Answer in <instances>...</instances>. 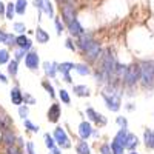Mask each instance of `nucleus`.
<instances>
[{"label":"nucleus","instance_id":"30","mask_svg":"<svg viewBox=\"0 0 154 154\" xmlns=\"http://www.w3.org/2000/svg\"><path fill=\"white\" fill-rule=\"evenodd\" d=\"M9 60V54L6 49H0V65H3V63H6Z\"/></svg>","mask_w":154,"mask_h":154},{"label":"nucleus","instance_id":"15","mask_svg":"<svg viewBox=\"0 0 154 154\" xmlns=\"http://www.w3.org/2000/svg\"><path fill=\"white\" fill-rule=\"evenodd\" d=\"M23 94L20 93V89L19 88H12L11 89V100H12V103L14 105H22V102H23Z\"/></svg>","mask_w":154,"mask_h":154},{"label":"nucleus","instance_id":"17","mask_svg":"<svg viewBox=\"0 0 154 154\" xmlns=\"http://www.w3.org/2000/svg\"><path fill=\"white\" fill-rule=\"evenodd\" d=\"M57 66H59L57 63H53V62H51V63H49V62H45V63H43L45 72H46L49 77H56V72L59 71V69H57Z\"/></svg>","mask_w":154,"mask_h":154},{"label":"nucleus","instance_id":"6","mask_svg":"<svg viewBox=\"0 0 154 154\" xmlns=\"http://www.w3.org/2000/svg\"><path fill=\"white\" fill-rule=\"evenodd\" d=\"M62 16H63V20H65L66 23H71L72 20H75V9H74L72 3H63Z\"/></svg>","mask_w":154,"mask_h":154},{"label":"nucleus","instance_id":"26","mask_svg":"<svg viewBox=\"0 0 154 154\" xmlns=\"http://www.w3.org/2000/svg\"><path fill=\"white\" fill-rule=\"evenodd\" d=\"M43 11L46 12L49 17H54V9H53V5H51L49 0H45V2H43Z\"/></svg>","mask_w":154,"mask_h":154},{"label":"nucleus","instance_id":"37","mask_svg":"<svg viewBox=\"0 0 154 154\" xmlns=\"http://www.w3.org/2000/svg\"><path fill=\"white\" fill-rule=\"evenodd\" d=\"M43 88L46 89V91H48V94L51 96V97H54V88L53 86H51L48 82H43Z\"/></svg>","mask_w":154,"mask_h":154},{"label":"nucleus","instance_id":"14","mask_svg":"<svg viewBox=\"0 0 154 154\" xmlns=\"http://www.w3.org/2000/svg\"><path fill=\"white\" fill-rule=\"evenodd\" d=\"M143 142H145V146L149 148V149H154V131L152 130H145L143 133Z\"/></svg>","mask_w":154,"mask_h":154},{"label":"nucleus","instance_id":"23","mask_svg":"<svg viewBox=\"0 0 154 154\" xmlns=\"http://www.w3.org/2000/svg\"><path fill=\"white\" fill-rule=\"evenodd\" d=\"M74 93L79 97H88L89 96V89L85 85H77V86H74Z\"/></svg>","mask_w":154,"mask_h":154},{"label":"nucleus","instance_id":"8","mask_svg":"<svg viewBox=\"0 0 154 154\" xmlns=\"http://www.w3.org/2000/svg\"><path fill=\"white\" fill-rule=\"evenodd\" d=\"M93 43H94V40H93V35H91V34L83 32L82 35H79V46H80V49L86 51Z\"/></svg>","mask_w":154,"mask_h":154},{"label":"nucleus","instance_id":"22","mask_svg":"<svg viewBox=\"0 0 154 154\" xmlns=\"http://www.w3.org/2000/svg\"><path fill=\"white\" fill-rule=\"evenodd\" d=\"M35 37H37V42L38 43H46L49 40V34L46 31H43L42 28H37L35 29Z\"/></svg>","mask_w":154,"mask_h":154},{"label":"nucleus","instance_id":"43","mask_svg":"<svg viewBox=\"0 0 154 154\" xmlns=\"http://www.w3.org/2000/svg\"><path fill=\"white\" fill-rule=\"evenodd\" d=\"M43 2H45V0H34V6L38 11H43Z\"/></svg>","mask_w":154,"mask_h":154},{"label":"nucleus","instance_id":"4","mask_svg":"<svg viewBox=\"0 0 154 154\" xmlns=\"http://www.w3.org/2000/svg\"><path fill=\"white\" fill-rule=\"evenodd\" d=\"M116 66H117V63H116L114 56L111 54V51L108 49L106 53H105V56H103V63H102V71L106 72L108 75H111V74H114Z\"/></svg>","mask_w":154,"mask_h":154},{"label":"nucleus","instance_id":"18","mask_svg":"<svg viewBox=\"0 0 154 154\" xmlns=\"http://www.w3.org/2000/svg\"><path fill=\"white\" fill-rule=\"evenodd\" d=\"M126 139H128V133H126V130H120L117 134H116L114 142H116V143H119L120 146L125 148V145H126Z\"/></svg>","mask_w":154,"mask_h":154},{"label":"nucleus","instance_id":"53","mask_svg":"<svg viewBox=\"0 0 154 154\" xmlns=\"http://www.w3.org/2000/svg\"><path fill=\"white\" fill-rule=\"evenodd\" d=\"M60 3H72V0H59Z\"/></svg>","mask_w":154,"mask_h":154},{"label":"nucleus","instance_id":"44","mask_svg":"<svg viewBox=\"0 0 154 154\" xmlns=\"http://www.w3.org/2000/svg\"><path fill=\"white\" fill-rule=\"evenodd\" d=\"M56 28H57V34L60 35V34L63 32V25L60 23V20H59V19H56Z\"/></svg>","mask_w":154,"mask_h":154},{"label":"nucleus","instance_id":"50","mask_svg":"<svg viewBox=\"0 0 154 154\" xmlns=\"http://www.w3.org/2000/svg\"><path fill=\"white\" fill-rule=\"evenodd\" d=\"M5 35H6V34H5L3 31H0V43H3V42H5Z\"/></svg>","mask_w":154,"mask_h":154},{"label":"nucleus","instance_id":"29","mask_svg":"<svg viewBox=\"0 0 154 154\" xmlns=\"http://www.w3.org/2000/svg\"><path fill=\"white\" fill-rule=\"evenodd\" d=\"M8 72L14 77L16 74H17V60H12V62H9V66H8Z\"/></svg>","mask_w":154,"mask_h":154},{"label":"nucleus","instance_id":"2","mask_svg":"<svg viewBox=\"0 0 154 154\" xmlns=\"http://www.w3.org/2000/svg\"><path fill=\"white\" fill-rule=\"evenodd\" d=\"M142 69V77L140 80L145 86H152L154 85V62H143L140 65Z\"/></svg>","mask_w":154,"mask_h":154},{"label":"nucleus","instance_id":"33","mask_svg":"<svg viewBox=\"0 0 154 154\" xmlns=\"http://www.w3.org/2000/svg\"><path fill=\"white\" fill-rule=\"evenodd\" d=\"M16 42H17V38L12 35V34H6V35H5V42H3V43H6V45H14Z\"/></svg>","mask_w":154,"mask_h":154},{"label":"nucleus","instance_id":"45","mask_svg":"<svg viewBox=\"0 0 154 154\" xmlns=\"http://www.w3.org/2000/svg\"><path fill=\"white\" fill-rule=\"evenodd\" d=\"M23 56H26V54H25V49H22V48H20V49L17 51V53H16V60H20Z\"/></svg>","mask_w":154,"mask_h":154},{"label":"nucleus","instance_id":"3","mask_svg":"<svg viewBox=\"0 0 154 154\" xmlns=\"http://www.w3.org/2000/svg\"><path fill=\"white\" fill-rule=\"evenodd\" d=\"M142 77V69H140V65H136V63H133V65L128 66L126 69V75H125V83L128 86H133L139 82V79Z\"/></svg>","mask_w":154,"mask_h":154},{"label":"nucleus","instance_id":"21","mask_svg":"<svg viewBox=\"0 0 154 154\" xmlns=\"http://www.w3.org/2000/svg\"><path fill=\"white\" fill-rule=\"evenodd\" d=\"M137 145H139V139H137V136H136V134H128V139H126V145H125V148L133 151Z\"/></svg>","mask_w":154,"mask_h":154},{"label":"nucleus","instance_id":"32","mask_svg":"<svg viewBox=\"0 0 154 154\" xmlns=\"http://www.w3.org/2000/svg\"><path fill=\"white\" fill-rule=\"evenodd\" d=\"M111 148H112V154H123V146H120L119 143H116L114 140L111 143Z\"/></svg>","mask_w":154,"mask_h":154},{"label":"nucleus","instance_id":"16","mask_svg":"<svg viewBox=\"0 0 154 154\" xmlns=\"http://www.w3.org/2000/svg\"><path fill=\"white\" fill-rule=\"evenodd\" d=\"M12 125L11 119H9V116L3 111V109H0V126L3 128V130H9Z\"/></svg>","mask_w":154,"mask_h":154},{"label":"nucleus","instance_id":"34","mask_svg":"<svg viewBox=\"0 0 154 154\" xmlns=\"http://www.w3.org/2000/svg\"><path fill=\"white\" fill-rule=\"evenodd\" d=\"M45 145H46L49 149L54 148V140H53V137H51L49 134H45Z\"/></svg>","mask_w":154,"mask_h":154},{"label":"nucleus","instance_id":"13","mask_svg":"<svg viewBox=\"0 0 154 154\" xmlns=\"http://www.w3.org/2000/svg\"><path fill=\"white\" fill-rule=\"evenodd\" d=\"M68 31L72 34V35H82L83 34V28L82 25L79 23V20H72L71 23H68Z\"/></svg>","mask_w":154,"mask_h":154},{"label":"nucleus","instance_id":"9","mask_svg":"<svg viewBox=\"0 0 154 154\" xmlns=\"http://www.w3.org/2000/svg\"><path fill=\"white\" fill-rule=\"evenodd\" d=\"M25 63H26V66L29 68V69H37L38 68V56H37V53H29V54H26V57H25Z\"/></svg>","mask_w":154,"mask_h":154},{"label":"nucleus","instance_id":"54","mask_svg":"<svg viewBox=\"0 0 154 154\" xmlns=\"http://www.w3.org/2000/svg\"><path fill=\"white\" fill-rule=\"evenodd\" d=\"M130 154H137V152H136V151H131V152H130Z\"/></svg>","mask_w":154,"mask_h":154},{"label":"nucleus","instance_id":"7","mask_svg":"<svg viewBox=\"0 0 154 154\" xmlns=\"http://www.w3.org/2000/svg\"><path fill=\"white\" fill-rule=\"evenodd\" d=\"M74 68H75V65H74V63H71V62H63V63H60V65L57 66V69L63 74V77H65V80H66V82H69V83H71L69 71H71V69H74Z\"/></svg>","mask_w":154,"mask_h":154},{"label":"nucleus","instance_id":"49","mask_svg":"<svg viewBox=\"0 0 154 154\" xmlns=\"http://www.w3.org/2000/svg\"><path fill=\"white\" fill-rule=\"evenodd\" d=\"M25 99H26V100H28V102H29V103H31V105H32V103H34V99H32V97H31V96H29V94H25Z\"/></svg>","mask_w":154,"mask_h":154},{"label":"nucleus","instance_id":"11","mask_svg":"<svg viewBox=\"0 0 154 154\" xmlns=\"http://www.w3.org/2000/svg\"><path fill=\"white\" fill-rule=\"evenodd\" d=\"M93 134V130H91V125H89L88 122H82L79 125V136L82 140H86L89 136Z\"/></svg>","mask_w":154,"mask_h":154},{"label":"nucleus","instance_id":"46","mask_svg":"<svg viewBox=\"0 0 154 154\" xmlns=\"http://www.w3.org/2000/svg\"><path fill=\"white\" fill-rule=\"evenodd\" d=\"M26 149H28V154H35V152H34V145H32V142H28V143H26Z\"/></svg>","mask_w":154,"mask_h":154},{"label":"nucleus","instance_id":"42","mask_svg":"<svg viewBox=\"0 0 154 154\" xmlns=\"http://www.w3.org/2000/svg\"><path fill=\"white\" fill-rule=\"evenodd\" d=\"M117 123L122 126V130H126V126H128V122H126V119H123V117H117Z\"/></svg>","mask_w":154,"mask_h":154},{"label":"nucleus","instance_id":"1","mask_svg":"<svg viewBox=\"0 0 154 154\" xmlns=\"http://www.w3.org/2000/svg\"><path fill=\"white\" fill-rule=\"evenodd\" d=\"M103 99L106 102V106L111 111H119L120 109V94L116 93L112 86H108L103 93Z\"/></svg>","mask_w":154,"mask_h":154},{"label":"nucleus","instance_id":"20","mask_svg":"<svg viewBox=\"0 0 154 154\" xmlns=\"http://www.w3.org/2000/svg\"><path fill=\"white\" fill-rule=\"evenodd\" d=\"M2 140L5 142V145H8V146H14V140H16V137H14V134H12V131H9V130H3Z\"/></svg>","mask_w":154,"mask_h":154},{"label":"nucleus","instance_id":"38","mask_svg":"<svg viewBox=\"0 0 154 154\" xmlns=\"http://www.w3.org/2000/svg\"><path fill=\"white\" fill-rule=\"evenodd\" d=\"M25 126L28 128V130H31L32 133H37L38 131V126H35V125H32L29 120H25Z\"/></svg>","mask_w":154,"mask_h":154},{"label":"nucleus","instance_id":"36","mask_svg":"<svg viewBox=\"0 0 154 154\" xmlns=\"http://www.w3.org/2000/svg\"><path fill=\"white\" fill-rule=\"evenodd\" d=\"M19 116H20V117L22 119H25V117H28V106H20L19 108Z\"/></svg>","mask_w":154,"mask_h":154},{"label":"nucleus","instance_id":"35","mask_svg":"<svg viewBox=\"0 0 154 154\" xmlns=\"http://www.w3.org/2000/svg\"><path fill=\"white\" fill-rule=\"evenodd\" d=\"M14 31H17L19 34H23L25 31H26V28H25V25H23V23L17 22V23H14Z\"/></svg>","mask_w":154,"mask_h":154},{"label":"nucleus","instance_id":"39","mask_svg":"<svg viewBox=\"0 0 154 154\" xmlns=\"http://www.w3.org/2000/svg\"><path fill=\"white\" fill-rule=\"evenodd\" d=\"M86 116H88V117L91 119V120H96V117H97V112H96L93 108H88V109H86Z\"/></svg>","mask_w":154,"mask_h":154},{"label":"nucleus","instance_id":"25","mask_svg":"<svg viewBox=\"0 0 154 154\" xmlns=\"http://www.w3.org/2000/svg\"><path fill=\"white\" fill-rule=\"evenodd\" d=\"M14 14H16V3H8L6 5V19L12 20L14 19Z\"/></svg>","mask_w":154,"mask_h":154},{"label":"nucleus","instance_id":"19","mask_svg":"<svg viewBox=\"0 0 154 154\" xmlns=\"http://www.w3.org/2000/svg\"><path fill=\"white\" fill-rule=\"evenodd\" d=\"M16 43L19 45V48H22V49H25V51L31 49V46H32L31 40H29V38H26L25 35H19V37H17V42H16Z\"/></svg>","mask_w":154,"mask_h":154},{"label":"nucleus","instance_id":"41","mask_svg":"<svg viewBox=\"0 0 154 154\" xmlns=\"http://www.w3.org/2000/svg\"><path fill=\"white\" fill-rule=\"evenodd\" d=\"M94 122H97L99 125H102V126H103V125L106 123V119H105L102 114H97V117H96V120H94Z\"/></svg>","mask_w":154,"mask_h":154},{"label":"nucleus","instance_id":"27","mask_svg":"<svg viewBox=\"0 0 154 154\" xmlns=\"http://www.w3.org/2000/svg\"><path fill=\"white\" fill-rule=\"evenodd\" d=\"M74 69L79 72L80 75H88V74H89V68H88L86 65H83V63H79V65H75Z\"/></svg>","mask_w":154,"mask_h":154},{"label":"nucleus","instance_id":"28","mask_svg":"<svg viewBox=\"0 0 154 154\" xmlns=\"http://www.w3.org/2000/svg\"><path fill=\"white\" fill-rule=\"evenodd\" d=\"M77 154H89V146L86 142H80L77 145Z\"/></svg>","mask_w":154,"mask_h":154},{"label":"nucleus","instance_id":"5","mask_svg":"<svg viewBox=\"0 0 154 154\" xmlns=\"http://www.w3.org/2000/svg\"><path fill=\"white\" fill-rule=\"evenodd\" d=\"M54 137H56V142L62 146V148H69L71 146V142H69V139L65 133V130L63 128H56V131H54Z\"/></svg>","mask_w":154,"mask_h":154},{"label":"nucleus","instance_id":"40","mask_svg":"<svg viewBox=\"0 0 154 154\" xmlns=\"http://www.w3.org/2000/svg\"><path fill=\"white\" fill-rule=\"evenodd\" d=\"M111 151H112V148L109 145H102V148H100V154H111Z\"/></svg>","mask_w":154,"mask_h":154},{"label":"nucleus","instance_id":"24","mask_svg":"<svg viewBox=\"0 0 154 154\" xmlns=\"http://www.w3.org/2000/svg\"><path fill=\"white\" fill-rule=\"evenodd\" d=\"M25 11H26V0H17L16 2V12L23 16Z\"/></svg>","mask_w":154,"mask_h":154},{"label":"nucleus","instance_id":"52","mask_svg":"<svg viewBox=\"0 0 154 154\" xmlns=\"http://www.w3.org/2000/svg\"><path fill=\"white\" fill-rule=\"evenodd\" d=\"M51 154H60V151L57 148H53V149H51Z\"/></svg>","mask_w":154,"mask_h":154},{"label":"nucleus","instance_id":"48","mask_svg":"<svg viewBox=\"0 0 154 154\" xmlns=\"http://www.w3.org/2000/svg\"><path fill=\"white\" fill-rule=\"evenodd\" d=\"M66 48L71 49V51H74V45H72V40H71V38H68V40H66Z\"/></svg>","mask_w":154,"mask_h":154},{"label":"nucleus","instance_id":"51","mask_svg":"<svg viewBox=\"0 0 154 154\" xmlns=\"http://www.w3.org/2000/svg\"><path fill=\"white\" fill-rule=\"evenodd\" d=\"M0 80H2L3 83H6V82H8V80H6V77H5V75H3L2 72H0Z\"/></svg>","mask_w":154,"mask_h":154},{"label":"nucleus","instance_id":"12","mask_svg":"<svg viewBox=\"0 0 154 154\" xmlns=\"http://www.w3.org/2000/svg\"><path fill=\"white\" fill-rule=\"evenodd\" d=\"M59 117H60V106L57 103H53V106H51L49 111H48V120L56 123L59 120Z\"/></svg>","mask_w":154,"mask_h":154},{"label":"nucleus","instance_id":"10","mask_svg":"<svg viewBox=\"0 0 154 154\" xmlns=\"http://www.w3.org/2000/svg\"><path fill=\"white\" fill-rule=\"evenodd\" d=\"M85 53H86V57L89 59V60H96L99 56H100V53H102V49H100V45L99 43H93L91 46H89L86 51H85Z\"/></svg>","mask_w":154,"mask_h":154},{"label":"nucleus","instance_id":"47","mask_svg":"<svg viewBox=\"0 0 154 154\" xmlns=\"http://www.w3.org/2000/svg\"><path fill=\"white\" fill-rule=\"evenodd\" d=\"M8 154H20V151L16 146H8Z\"/></svg>","mask_w":154,"mask_h":154},{"label":"nucleus","instance_id":"31","mask_svg":"<svg viewBox=\"0 0 154 154\" xmlns=\"http://www.w3.org/2000/svg\"><path fill=\"white\" fill-rule=\"evenodd\" d=\"M60 100L63 102V103H69V102H71V99H69V94H68V91H65V89H62V91H60Z\"/></svg>","mask_w":154,"mask_h":154}]
</instances>
